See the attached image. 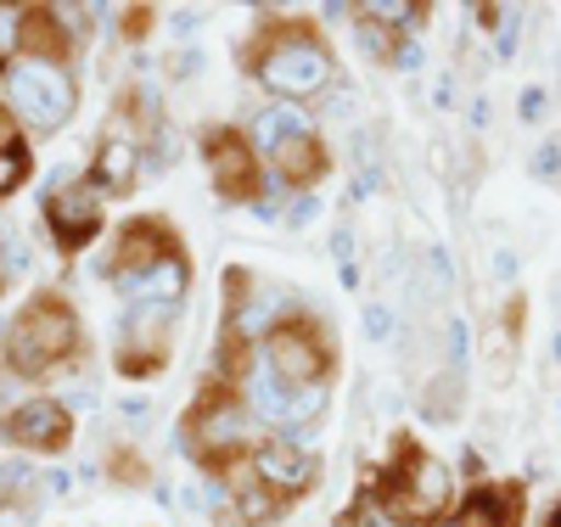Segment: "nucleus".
<instances>
[{"label": "nucleus", "instance_id": "49530a36", "mask_svg": "<svg viewBox=\"0 0 561 527\" xmlns=\"http://www.w3.org/2000/svg\"><path fill=\"white\" fill-rule=\"evenodd\" d=\"M556 415H561V404H556Z\"/></svg>", "mask_w": 561, "mask_h": 527}, {"label": "nucleus", "instance_id": "c03bdc74", "mask_svg": "<svg viewBox=\"0 0 561 527\" xmlns=\"http://www.w3.org/2000/svg\"><path fill=\"white\" fill-rule=\"evenodd\" d=\"M550 354H556V365H561V331H556V343H550Z\"/></svg>", "mask_w": 561, "mask_h": 527}, {"label": "nucleus", "instance_id": "f704fd0d", "mask_svg": "<svg viewBox=\"0 0 561 527\" xmlns=\"http://www.w3.org/2000/svg\"><path fill=\"white\" fill-rule=\"evenodd\" d=\"M489 118H494V107H489V95L478 90V95H472V107H466V124H472V135H483Z\"/></svg>", "mask_w": 561, "mask_h": 527}, {"label": "nucleus", "instance_id": "c85d7f7f", "mask_svg": "<svg viewBox=\"0 0 561 527\" xmlns=\"http://www.w3.org/2000/svg\"><path fill=\"white\" fill-rule=\"evenodd\" d=\"M388 68H393V73H421V68H427V51H421V39H415V34H399Z\"/></svg>", "mask_w": 561, "mask_h": 527}, {"label": "nucleus", "instance_id": "4be33fe9", "mask_svg": "<svg viewBox=\"0 0 561 527\" xmlns=\"http://www.w3.org/2000/svg\"><path fill=\"white\" fill-rule=\"evenodd\" d=\"M354 39H359V51L370 57V62H388L393 57V45H399V34L388 28V23H377V18H365V7H359V23H354Z\"/></svg>", "mask_w": 561, "mask_h": 527}, {"label": "nucleus", "instance_id": "37998d69", "mask_svg": "<svg viewBox=\"0 0 561 527\" xmlns=\"http://www.w3.org/2000/svg\"><path fill=\"white\" fill-rule=\"evenodd\" d=\"M545 527H561V500L550 505V516H545Z\"/></svg>", "mask_w": 561, "mask_h": 527}, {"label": "nucleus", "instance_id": "7ed1b4c3", "mask_svg": "<svg viewBox=\"0 0 561 527\" xmlns=\"http://www.w3.org/2000/svg\"><path fill=\"white\" fill-rule=\"evenodd\" d=\"M370 489L382 494V505L404 522V527H433L444 522V511L455 505V471L427 455L421 444L399 438L393 444V460L382 466V477H370Z\"/></svg>", "mask_w": 561, "mask_h": 527}, {"label": "nucleus", "instance_id": "e433bc0d", "mask_svg": "<svg viewBox=\"0 0 561 527\" xmlns=\"http://www.w3.org/2000/svg\"><path fill=\"white\" fill-rule=\"evenodd\" d=\"M517 270H523V259L511 253V248H500V253H494V275H500V280H511V275H517Z\"/></svg>", "mask_w": 561, "mask_h": 527}, {"label": "nucleus", "instance_id": "7c9ffc66", "mask_svg": "<svg viewBox=\"0 0 561 527\" xmlns=\"http://www.w3.org/2000/svg\"><path fill=\"white\" fill-rule=\"evenodd\" d=\"M280 219H287L293 230H309V225L320 219V197H314V191H298V197L287 203V214H280Z\"/></svg>", "mask_w": 561, "mask_h": 527}, {"label": "nucleus", "instance_id": "a878e982", "mask_svg": "<svg viewBox=\"0 0 561 527\" xmlns=\"http://www.w3.org/2000/svg\"><path fill=\"white\" fill-rule=\"evenodd\" d=\"M325 118H337V124H354V118H359V90L337 79L332 90H325Z\"/></svg>", "mask_w": 561, "mask_h": 527}, {"label": "nucleus", "instance_id": "f257e3e1", "mask_svg": "<svg viewBox=\"0 0 561 527\" xmlns=\"http://www.w3.org/2000/svg\"><path fill=\"white\" fill-rule=\"evenodd\" d=\"M242 68L259 90H270L275 102H309V95H325L337 84V57L325 34L304 18H270L248 34L242 45Z\"/></svg>", "mask_w": 561, "mask_h": 527}, {"label": "nucleus", "instance_id": "a19ab883", "mask_svg": "<svg viewBox=\"0 0 561 527\" xmlns=\"http://www.w3.org/2000/svg\"><path fill=\"white\" fill-rule=\"evenodd\" d=\"M18 489H12V466H0V505H12Z\"/></svg>", "mask_w": 561, "mask_h": 527}, {"label": "nucleus", "instance_id": "2f4dec72", "mask_svg": "<svg viewBox=\"0 0 561 527\" xmlns=\"http://www.w3.org/2000/svg\"><path fill=\"white\" fill-rule=\"evenodd\" d=\"M545 107H550V90H545V84H523V95H517V118H523V124H539Z\"/></svg>", "mask_w": 561, "mask_h": 527}, {"label": "nucleus", "instance_id": "9b49d317", "mask_svg": "<svg viewBox=\"0 0 561 527\" xmlns=\"http://www.w3.org/2000/svg\"><path fill=\"white\" fill-rule=\"evenodd\" d=\"M248 471L259 477L275 500H304L320 483V455L314 449H298V444H280V438H264L253 449Z\"/></svg>", "mask_w": 561, "mask_h": 527}, {"label": "nucleus", "instance_id": "393cba45", "mask_svg": "<svg viewBox=\"0 0 561 527\" xmlns=\"http://www.w3.org/2000/svg\"><path fill=\"white\" fill-rule=\"evenodd\" d=\"M23 180H28V147L7 140V147H0V197H12Z\"/></svg>", "mask_w": 561, "mask_h": 527}, {"label": "nucleus", "instance_id": "6e6552de", "mask_svg": "<svg viewBox=\"0 0 561 527\" xmlns=\"http://www.w3.org/2000/svg\"><path fill=\"white\" fill-rule=\"evenodd\" d=\"M203 158H208V180L225 203H259V185H264V163L253 158L248 135L242 129H208L203 135Z\"/></svg>", "mask_w": 561, "mask_h": 527}, {"label": "nucleus", "instance_id": "ddd939ff", "mask_svg": "<svg viewBox=\"0 0 561 527\" xmlns=\"http://www.w3.org/2000/svg\"><path fill=\"white\" fill-rule=\"evenodd\" d=\"M68 404L57 399H23L12 404V415H0V438L23 444V449H62L68 444Z\"/></svg>", "mask_w": 561, "mask_h": 527}, {"label": "nucleus", "instance_id": "b1692460", "mask_svg": "<svg viewBox=\"0 0 561 527\" xmlns=\"http://www.w3.org/2000/svg\"><path fill=\"white\" fill-rule=\"evenodd\" d=\"M444 359H449V370L466 376V359H472V325H466L460 314L444 320Z\"/></svg>", "mask_w": 561, "mask_h": 527}, {"label": "nucleus", "instance_id": "72a5a7b5", "mask_svg": "<svg viewBox=\"0 0 561 527\" xmlns=\"http://www.w3.org/2000/svg\"><path fill=\"white\" fill-rule=\"evenodd\" d=\"M377 185H382V169H359V174H354V185H348V197H354V203H365V197H377Z\"/></svg>", "mask_w": 561, "mask_h": 527}, {"label": "nucleus", "instance_id": "2eb2a0df", "mask_svg": "<svg viewBox=\"0 0 561 527\" xmlns=\"http://www.w3.org/2000/svg\"><path fill=\"white\" fill-rule=\"evenodd\" d=\"M90 180L102 191H129L140 180V140L129 129H107L96 147V163H90Z\"/></svg>", "mask_w": 561, "mask_h": 527}, {"label": "nucleus", "instance_id": "c9c22d12", "mask_svg": "<svg viewBox=\"0 0 561 527\" xmlns=\"http://www.w3.org/2000/svg\"><path fill=\"white\" fill-rule=\"evenodd\" d=\"M169 28H174L180 39H192V34L203 28V12H192V7H185V12H174V18H169Z\"/></svg>", "mask_w": 561, "mask_h": 527}, {"label": "nucleus", "instance_id": "473e14b6", "mask_svg": "<svg viewBox=\"0 0 561 527\" xmlns=\"http://www.w3.org/2000/svg\"><path fill=\"white\" fill-rule=\"evenodd\" d=\"M354 242H359L354 225H337V230H332V259H337V264H354V253H359Z\"/></svg>", "mask_w": 561, "mask_h": 527}, {"label": "nucleus", "instance_id": "58836bf2", "mask_svg": "<svg viewBox=\"0 0 561 527\" xmlns=\"http://www.w3.org/2000/svg\"><path fill=\"white\" fill-rule=\"evenodd\" d=\"M460 471L472 477V483H483V455H478V449H466V455H460Z\"/></svg>", "mask_w": 561, "mask_h": 527}, {"label": "nucleus", "instance_id": "5701e85b", "mask_svg": "<svg viewBox=\"0 0 561 527\" xmlns=\"http://www.w3.org/2000/svg\"><path fill=\"white\" fill-rule=\"evenodd\" d=\"M343 527H404V522H399V516H393V511L382 505V494H377V489L365 483V489H359V500L348 505Z\"/></svg>", "mask_w": 561, "mask_h": 527}, {"label": "nucleus", "instance_id": "cd10ccee", "mask_svg": "<svg viewBox=\"0 0 561 527\" xmlns=\"http://www.w3.org/2000/svg\"><path fill=\"white\" fill-rule=\"evenodd\" d=\"M517 51H523V12H505V23L494 28V57L511 62Z\"/></svg>", "mask_w": 561, "mask_h": 527}, {"label": "nucleus", "instance_id": "a18cd8bd", "mask_svg": "<svg viewBox=\"0 0 561 527\" xmlns=\"http://www.w3.org/2000/svg\"><path fill=\"white\" fill-rule=\"evenodd\" d=\"M433 527H460V522H455V516H444V522H433Z\"/></svg>", "mask_w": 561, "mask_h": 527}, {"label": "nucleus", "instance_id": "dca6fc26", "mask_svg": "<svg viewBox=\"0 0 561 527\" xmlns=\"http://www.w3.org/2000/svg\"><path fill=\"white\" fill-rule=\"evenodd\" d=\"M225 489H230V522H248V527H270L280 516V505H287V500H275L248 466L225 471Z\"/></svg>", "mask_w": 561, "mask_h": 527}, {"label": "nucleus", "instance_id": "412c9836", "mask_svg": "<svg viewBox=\"0 0 561 527\" xmlns=\"http://www.w3.org/2000/svg\"><path fill=\"white\" fill-rule=\"evenodd\" d=\"M359 325H365V337H370V343H388V348H399V343H404L399 309H393V303H382V298H370V303L359 309Z\"/></svg>", "mask_w": 561, "mask_h": 527}, {"label": "nucleus", "instance_id": "0eeeda50", "mask_svg": "<svg viewBox=\"0 0 561 527\" xmlns=\"http://www.w3.org/2000/svg\"><path fill=\"white\" fill-rule=\"evenodd\" d=\"M113 286L124 309L135 303H152V309H180L185 293H192V264H185V253H158V259H140V264H118L113 270Z\"/></svg>", "mask_w": 561, "mask_h": 527}, {"label": "nucleus", "instance_id": "f8f14e48", "mask_svg": "<svg viewBox=\"0 0 561 527\" xmlns=\"http://www.w3.org/2000/svg\"><path fill=\"white\" fill-rule=\"evenodd\" d=\"M248 147H253V158L270 169L280 152L293 147V140H304V135H314V113L309 107H298V102H270V107H259L253 118H248Z\"/></svg>", "mask_w": 561, "mask_h": 527}, {"label": "nucleus", "instance_id": "f03ea898", "mask_svg": "<svg viewBox=\"0 0 561 527\" xmlns=\"http://www.w3.org/2000/svg\"><path fill=\"white\" fill-rule=\"evenodd\" d=\"M264 444V426L253 421V410L237 399V388H219L185 415V426H180V449L192 455L208 477H225V471H237V466H248L253 460V449Z\"/></svg>", "mask_w": 561, "mask_h": 527}, {"label": "nucleus", "instance_id": "20e7f679", "mask_svg": "<svg viewBox=\"0 0 561 527\" xmlns=\"http://www.w3.org/2000/svg\"><path fill=\"white\" fill-rule=\"evenodd\" d=\"M259 365L280 381V388H309V381H332L337 376V348H332V325L320 314H293L287 325H275L259 343Z\"/></svg>", "mask_w": 561, "mask_h": 527}, {"label": "nucleus", "instance_id": "f3484780", "mask_svg": "<svg viewBox=\"0 0 561 527\" xmlns=\"http://www.w3.org/2000/svg\"><path fill=\"white\" fill-rule=\"evenodd\" d=\"M270 169H275L280 180H287V191H309L314 180H325V169H332V147H325V140H320V129H314V135L293 140V147L280 152Z\"/></svg>", "mask_w": 561, "mask_h": 527}, {"label": "nucleus", "instance_id": "1a4fd4ad", "mask_svg": "<svg viewBox=\"0 0 561 527\" xmlns=\"http://www.w3.org/2000/svg\"><path fill=\"white\" fill-rule=\"evenodd\" d=\"M102 197H107V191L96 180H73V174L51 180V191H45V219H51L62 253L84 248L90 236L102 230Z\"/></svg>", "mask_w": 561, "mask_h": 527}, {"label": "nucleus", "instance_id": "aec40b11", "mask_svg": "<svg viewBox=\"0 0 561 527\" xmlns=\"http://www.w3.org/2000/svg\"><path fill=\"white\" fill-rule=\"evenodd\" d=\"M415 293H427V298L455 293V259H449L444 242H427V253H421V280H415Z\"/></svg>", "mask_w": 561, "mask_h": 527}, {"label": "nucleus", "instance_id": "bb28decb", "mask_svg": "<svg viewBox=\"0 0 561 527\" xmlns=\"http://www.w3.org/2000/svg\"><path fill=\"white\" fill-rule=\"evenodd\" d=\"M528 174H534L539 185H556V180H561V140H556V135L528 158Z\"/></svg>", "mask_w": 561, "mask_h": 527}, {"label": "nucleus", "instance_id": "79ce46f5", "mask_svg": "<svg viewBox=\"0 0 561 527\" xmlns=\"http://www.w3.org/2000/svg\"><path fill=\"white\" fill-rule=\"evenodd\" d=\"M337 275H343V286H348V293L359 286V264H337Z\"/></svg>", "mask_w": 561, "mask_h": 527}, {"label": "nucleus", "instance_id": "4468645a", "mask_svg": "<svg viewBox=\"0 0 561 527\" xmlns=\"http://www.w3.org/2000/svg\"><path fill=\"white\" fill-rule=\"evenodd\" d=\"M460 527H523V489L517 483H472L455 505Z\"/></svg>", "mask_w": 561, "mask_h": 527}, {"label": "nucleus", "instance_id": "423d86ee", "mask_svg": "<svg viewBox=\"0 0 561 527\" xmlns=\"http://www.w3.org/2000/svg\"><path fill=\"white\" fill-rule=\"evenodd\" d=\"M7 102L28 129L51 135V129H62L73 118V79L62 73V62L23 57V62L7 68Z\"/></svg>", "mask_w": 561, "mask_h": 527}, {"label": "nucleus", "instance_id": "ea45409f", "mask_svg": "<svg viewBox=\"0 0 561 527\" xmlns=\"http://www.w3.org/2000/svg\"><path fill=\"white\" fill-rule=\"evenodd\" d=\"M0 527H28V511H18V505H0Z\"/></svg>", "mask_w": 561, "mask_h": 527}, {"label": "nucleus", "instance_id": "c756f323", "mask_svg": "<svg viewBox=\"0 0 561 527\" xmlns=\"http://www.w3.org/2000/svg\"><path fill=\"white\" fill-rule=\"evenodd\" d=\"M18 39H23V18L18 12H0V73L18 62Z\"/></svg>", "mask_w": 561, "mask_h": 527}, {"label": "nucleus", "instance_id": "39448f33", "mask_svg": "<svg viewBox=\"0 0 561 527\" xmlns=\"http://www.w3.org/2000/svg\"><path fill=\"white\" fill-rule=\"evenodd\" d=\"M73 348H79V320H73V309H68V303H57V298L28 303V309L12 320V331H7L12 370H23V376L51 370V365H57V359H68Z\"/></svg>", "mask_w": 561, "mask_h": 527}, {"label": "nucleus", "instance_id": "6ab92c4d", "mask_svg": "<svg viewBox=\"0 0 561 527\" xmlns=\"http://www.w3.org/2000/svg\"><path fill=\"white\" fill-rule=\"evenodd\" d=\"M365 18L388 23L393 34H421V28L433 23V7H421V0H370Z\"/></svg>", "mask_w": 561, "mask_h": 527}, {"label": "nucleus", "instance_id": "4c0bfd02", "mask_svg": "<svg viewBox=\"0 0 561 527\" xmlns=\"http://www.w3.org/2000/svg\"><path fill=\"white\" fill-rule=\"evenodd\" d=\"M197 68H203V51H180L174 57V79H192Z\"/></svg>", "mask_w": 561, "mask_h": 527}, {"label": "nucleus", "instance_id": "9d476101", "mask_svg": "<svg viewBox=\"0 0 561 527\" xmlns=\"http://www.w3.org/2000/svg\"><path fill=\"white\" fill-rule=\"evenodd\" d=\"M174 314H180V309H152V303L124 309V325H118V370H124V376H152V370L169 359Z\"/></svg>", "mask_w": 561, "mask_h": 527}, {"label": "nucleus", "instance_id": "a211bd4d", "mask_svg": "<svg viewBox=\"0 0 561 527\" xmlns=\"http://www.w3.org/2000/svg\"><path fill=\"white\" fill-rule=\"evenodd\" d=\"M460 404H466V376L460 370L444 365L438 376H427V388H421V415L427 421H455Z\"/></svg>", "mask_w": 561, "mask_h": 527}]
</instances>
